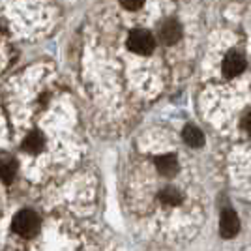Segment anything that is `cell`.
<instances>
[{"mask_svg": "<svg viewBox=\"0 0 251 251\" xmlns=\"http://www.w3.org/2000/svg\"><path fill=\"white\" fill-rule=\"evenodd\" d=\"M15 175H17V165H15V161L8 156L0 157V178H2V182H4V184H11Z\"/></svg>", "mask_w": 251, "mask_h": 251, "instance_id": "cell-7", "label": "cell"}, {"mask_svg": "<svg viewBox=\"0 0 251 251\" xmlns=\"http://www.w3.org/2000/svg\"><path fill=\"white\" fill-rule=\"evenodd\" d=\"M23 148L26 152H32V154H38L40 150L43 148V137L40 133H30V135L25 139L23 143Z\"/></svg>", "mask_w": 251, "mask_h": 251, "instance_id": "cell-9", "label": "cell"}, {"mask_svg": "<svg viewBox=\"0 0 251 251\" xmlns=\"http://www.w3.org/2000/svg\"><path fill=\"white\" fill-rule=\"evenodd\" d=\"M40 229V218L30 212V210H21L15 218H13V230L19 234V236H34Z\"/></svg>", "mask_w": 251, "mask_h": 251, "instance_id": "cell-1", "label": "cell"}, {"mask_svg": "<svg viewBox=\"0 0 251 251\" xmlns=\"http://www.w3.org/2000/svg\"><path fill=\"white\" fill-rule=\"evenodd\" d=\"M159 36L167 45H175L180 40V36H182V28H180V25L175 19H167L159 26Z\"/></svg>", "mask_w": 251, "mask_h": 251, "instance_id": "cell-4", "label": "cell"}, {"mask_svg": "<svg viewBox=\"0 0 251 251\" xmlns=\"http://www.w3.org/2000/svg\"><path fill=\"white\" fill-rule=\"evenodd\" d=\"M244 68H246V60L240 52H229L223 60V74L227 77H234V75L242 74Z\"/></svg>", "mask_w": 251, "mask_h": 251, "instance_id": "cell-5", "label": "cell"}, {"mask_svg": "<svg viewBox=\"0 0 251 251\" xmlns=\"http://www.w3.org/2000/svg\"><path fill=\"white\" fill-rule=\"evenodd\" d=\"M242 127H244L248 133H251V113H248V115L244 116V120H242Z\"/></svg>", "mask_w": 251, "mask_h": 251, "instance_id": "cell-12", "label": "cell"}, {"mask_svg": "<svg viewBox=\"0 0 251 251\" xmlns=\"http://www.w3.org/2000/svg\"><path fill=\"white\" fill-rule=\"evenodd\" d=\"M157 171L163 175V176H175L178 171V161L175 156L171 154H165V156H159L156 161Z\"/></svg>", "mask_w": 251, "mask_h": 251, "instance_id": "cell-6", "label": "cell"}, {"mask_svg": "<svg viewBox=\"0 0 251 251\" xmlns=\"http://www.w3.org/2000/svg\"><path fill=\"white\" fill-rule=\"evenodd\" d=\"M161 202L163 204H171V206H175V204H178L180 202V193H178L175 188H165L163 191H161Z\"/></svg>", "mask_w": 251, "mask_h": 251, "instance_id": "cell-10", "label": "cell"}, {"mask_svg": "<svg viewBox=\"0 0 251 251\" xmlns=\"http://www.w3.org/2000/svg\"><path fill=\"white\" fill-rule=\"evenodd\" d=\"M240 230V221H238V216L232 212L230 208L223 210L220 220V232L223 238H232L236 236V232Z\"/></svg>", "mask_w": 251, "mask_h": 251, "instance_id": "cell-3", "label": "cell"}, {"mask_svg": "<svg viewBox=\"0 0 251 251\" xmlns=\"http://www.w3.org/2000/svg\"><path fill=\"white\" fill-rule=\"evenodd\" d=\"M154 36L147 30H133L127 38V47L129 51L137 52V54H148L154 51Z\"/></svg>", "mask_w": 251, "mask_h": 251, "instance_id": "cell-2", "label": "cell"}, {"mask_svg": "<svg viewBox=\"0 0 251 251\" xmlns=\"http://www.w3.org/2000/svg\"><path fill=\"white\" fill-rule=\"evenodd\" d=\"M184 141L188 143L189 147L197 148V147H202L204 135H202V131H201L199 127H195V126H186V129H184Z\"/></svg>", "mask_w": 251, "mask_h": 251, "instance_id": "cell-8", "label": "cell"}, {"mask_svg": "<svg viewBox=\"0 0 251 251\" xmlns=\"http://www.w3.org/2000/svg\"><path fill=\"white\" fill-rule=\"evenodd\" d=\"M120 4L124 6L126 10H137L145 4V0H120Z\"/></svg>", "mask_w": 251, "mask_h": 251, "instance_id": "cell-11", "label": "cell"}]
</instances>
